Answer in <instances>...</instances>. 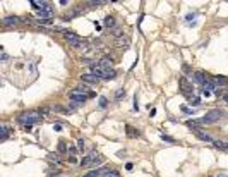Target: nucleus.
<instances>
[{
  "label": "nucleus",
  "instance_id": "1",
  "mask_svg": "<svg viewBox=\"0 0 228 177\" xmlns=\"http://www.w3.org/2000/svg\"><path fill=\"white\" fill-rule=\"evenodd\" d=\"M17 120H19L21 124H24V126H33V124H36V122L41 120V115H39V112H38V114H36V112L21 114V115L17 117Z\"/></svg>",
  "mask_w": 228,
  "mask_h": 177
},
{
  "label": "nucleus",
  "instance_id": "2",
  "mask_svg": "<svg viewBox=\"0 0 228 177\" xmlns=\"http://www.w3.org/2000/svg\"><path fill=\"white\" fill-rule=\"evenodd\" d=\"M225 115V110H220V108H215V110H211V112H208L203 119H201V122L203 124H213V122H216V120H220L221 117Z\"/></svg>",
  "mask_w": 228,
  "mask_h": 177
},
{
  "label": "nucleus",
  "instance_id": "3",
  "mask_svg": "<svg viewBox=\"0 0 228 177\" xmlns=\"http://www.w3.org/2000/svg\"><path fill=\"white\" fill-rule=\"evenodd\" d=\"M179 84H180V91H182L184 95H191V93L194 91L192 84H191V83L187 81V77H184V76H182V77L179 79Z\"/></svg>",
  "mask_w": 228,
  "mask_h": 177
},
{
  "label": "nucleus",
  "instance_id": "4",
  "mask_svg": "<svg viewBox=\"0 0 228 177\" xmlns=\"http://www.w3.org/2000/svg\"><path fill=\"white\" fill-rule=\"evenodd\" d=\"M69 98H70L72 102H76V103H84V102L88 100V95H84V93H79V91L72 90V91L69 93Z\"/></svg>",
  "mask_w": 228,
  "mask_h": 177
},
{
  "label": "nucleus",
  "instance_id": "5",
  "mask_svg": "<svg viewBox=\"0 0 228 177\" xmlns=\"http://www.w3.org/2000/svg\"><path fill=\"white\" fill-rule=\"evenodd\" d=\"M91 72L98 77V79H103V74H105V69L100 65V64H93L91 65Z\"/></svg>",
  "mask_w": 228,
  "mask_h": 177
},
{
  "label": "nucleus",
  "instance_id": "6",
  "mask_svg": "<svg viewBox=\"0 0 228 177\" xmlns=\"http://www.w3.org/2000/svg\"><path fill=\"white\" fill-rule=\"evenodd\" d=\"M194 134H196V136H197V138H199L201 141H206V143H215V139H213V138H211L209 134L203 133L201 129H196V131H194Z\"/></svg>",
  "mask_w": 228,
  "mask_h": 177
},
{
  "label": "nucleus",
  "instance_id": "7",
  "mask_svg": "<svg viewBox=\"0 0 228 177\" xmlns=\"http://www.w3.org/2000/svg\"><path fill=\"white\" fill-rule=\"evenodd\" d=\"M192 77H194V81H196L197 84H201V86H203V84L208 81V79H206V74H204V72H201V71L194 72V76H192Z\"/></svg>",
  "mask_w": 228,
  "mask_h": 177
},
{
  "label": "nucleus",
  "instance_id": "8",
  "mask_svg": "<svg viewBox=\"0 0 228 177\" xmlns=\"http://www.w3.org/2000/svg\"><path fill=\"white\" fill-rule=\"evenodd\" d=\"M15 24H19V17H15V15H9L3 19V26H7V28L15 26Z\"/></svg>",
  "mask_w": 228,
  "mask_h": 177
},
{
  "label": "nucleus",
  "instance_id": "9",
  "mask_svg": "<svg viewBox=\"0 0 228 177\" xmlns=\"http://www.w3.org/2000/svg\"><path fill=\"white\" fill-rule=\"evenodd\" d=\"M94 157H96V153H89L88 157H84V158L81 160V167H89V165H93Z\"/></svg>",
  "mask_w": 228,
  "mask_h": 177
},
{
  "label": "nucleus",
  "instance_id": "10",
  "mask_svg": "<svg viewBox=\"0 0 228 177\" xmlns=\"http://www.w3.org/2000/svg\"><path fill=\"white\" fill-rule=\"evenodd\" d=\"M69 45L70 46H74V48H86L88 45H86V41L84 40H81V38H76V40H72V41H69Z\"/></svg>",
  "mask_w": 228,
  "mask_h": 177
},
{
  "label": "nucleus",
  "instance_id": "11",
  "mask_svg": "<svg viewBox=\"0 0 228 177\" xmlns=\"http://www.w3.org/2000/svg\"><path fill=\"white\" fill-rule=\"evenodd\" d=\"M81 79H82V83H89V84L98 83V77H96L94 74H82V76H81Z\"/></svg>",
  "mask_w": 228,
  "mask_h": 177
},
{
  "label": "nucleus",
  "instance_id": "12",
  "mask_svg": "<svg viewBox=\"0 0 228 177\" xmlns=\"http://www.w3.org/2000/svg\"><path fill=\"white\" fill-rule=\"evenodd\" d=\"M213 83L218 84V86H228V77H225V76H216V77H213Z\"/></svg>",
  "mask_w": 228,
  "mask_h": 177
},
{
  "label": "nucleus",
  "instance_id": "13",
  "mask_svg": "<svg viewBox=\"0 0 228 177\" xmlns=\"http://www.w3.org/2000/svg\"><path fill=\"white\" fill-rule=\"evenodd\" d=\"M105 172H106V169H94V170L88 172L86 176H82V177H100V176H103Z\"/></svg>",
  "mask_w": 228,
  "mask_h": 177
},
{
  "label": "nucleus",
  "instance_id": "14",
  "mask_svg": "<svg viewBox=\"0 0 228 177\" xmlns=\"http://www.w3.org/2000/svg\"><path fill=\"white\" fill-rule=\"evenodd\" d=\"M125 133H127L129 138H137V136L141 134V133H139L136 127H132V126H127V127H125Z\"/></svg>",
  "mask_w": 228,
  "mask_h": 177
},
{
  "label": "nucleus",
  "instance_id": "15",
  "mask_svg": "<svg viewBox=\"0 0 228 177\" xmlns=\"http://www.w3.org/2000/svg\"><path fill=\"white\" fill-rule=\"evenodd\" d=\"M100 65L106 71V69H110V65H112V57H103L101 60H100Z\"/></svg>",
  "mask_w": 228,
  "mask_h": 177
},
{
  "label": "nucleus",
  "instance_id": "16",
  "mask_svg": "<svg viewBox=\"0 0 228 177\" xmlns=\"http://www.w3.org/2000/svg\"><path fill=\"white\" fill-rule=\"evenodd\" d=\"M203 122H201V119L199 120H187V127H191L192 131H196V129H199V126H201Z\"/></svg>",
  "mask_w": 228,
  "mask_h": 177
},
{
  "label": "nucleus",
  "instance_id": "17",
  "mask_svg": "<svg viewBox=\"0 0 228 177\" xmlns=\"http://www.w3.org/2000/svg\"><path fill=\"white\" fill-rule=\"evenodd\" d=\"M129 43H130V40H129V38H124V36H120V38L117 40V45H118V46H124V48H127Z\"/></svg>",
  "mask_w": 228,
  "mask_h": 177
},
{
  "label": "nucleus",
  "instance_id": "18",
  "mask_svg": "<svg viewBox=\"0 0 228 177\" xmlns=\"http://www.w3.org/2000/svg\"><path fill=\"white\" fill-rule=\"evenodd\" d=\"M115 77V71L113 69H106L105 74H103V79H113Z\"/></svg>",
  "mask_w": 228,
  "mask_h": 177
},
{
  "label": "nucleus",
  "instance_id": "19",
  "mask_svg": "<svg viewBox=\"0 0 228 177\" xmlns=\"http://www.w3.org/2000/svg\"><path fill=\"white\" fill-rule=\"evenodd\" d=\"M203 88H204V91H213V90H216V86H215V83H209V81H206L204 84H203Z\"/></svg>",
  "mask_w": 228,
  "mask_h": 177
},
{
  "label": "nucleus",
  "instance_id": "20",
  "mask_svg": "<svg viewBox=\"0 0 228 177\" xmlns=\"http://www.w3.org/2000/svg\"><path fill=\"white\" fill-rule=\"evenodd\" d=\"M29 3H31V5H33L34 9H38V12H39V10H41V9L45 7V2H36V0H31Z\"/></svg>",
  "mask_w": 228,
  "mask_h": 177
},
{
  "label": "nucleus",
  "instance_id": "21",
  "mask_svg": "<svg viewBox=\"0 0 228 177\" xmlns=\"http://www.w3.org/2000/svg\"><path fill=\"white\" fill-rule=\"evenodd\" d=\"M103 177H120V174H118L117 170H108V169H106V172L103 174Z\"/></svg>",
  "mask_w": 228,
  "mask_h": 177
},
{
  "label": "nucleus",
  "instance_id": "22",
  "mask_svg": "<svg viewBox=\"0 0 228 177\" xmlns=\"http://www.w3.org/2000/svg\"><path fill=\"white\" fill-rule=\"evenodd\" d=\"M105 26L113 28V26H115V19H113V17H110V15H108V17H105Z\"/></svg>",
  "mask_w": 228,
  "mask_h": 177
},
{
  "label": "nucleus",
  "instance_id": "23",
  "mask_svg": "<svg viewBox=\"0 0 228 177\" xmlns=\"http://www.w3.org/2000/svg\"><path fill=\"white\" fill-rule=\"evenodd\" d=\"M58 151H60V153H65V151H67V145H65V141H58Z\"/></svg>",
  "mask_w": 228,
  "mask_h": 177
},
{
  "label": "nucleus",
  "instance_id": "24",
  "mask_svg": "<svg viewBox=\"0 0 228 177\" xmlns=\"http://www.w3.org/2000/svg\"><path fill=\"white\" fill-rule=\"evenodd\" d=\"M98 102H100V107H101V108H105V107L108 105V100H106L105 96H100V100H98Z\"/></svg>",
  "mask_w": 228,
  "mask_h": 177
},
{
  "label": "nucleus",
  "instance_id": "25",
  "mask_svg": "<svg viewBox=\"0 0 228 177\" xmlns=\"http://www.w3.org/2000/svg\"><path fill=\"white\" fill-rule=\"evenodd\" d=\"M189 103H191L192 107H199V105H201V100H199V98H191Z\"/></svg>",
  "mask_w": 228,
  "mask_h": 177
},
{
  "label": "nucleus",
  "instance_id": "26",
  "mask_svg": "<svg viewBox=\"0 0 228 177\" xmlns=\"http://www.w3.org/2000/svg\"><path fill=\"white\" fill-rule=\"evenodd\" d=\"M7 136H9V127H2V141H5L7 139Z\"/></svg>",
  "mask_w": 228,
  "mask_h": 177
},
{
  "label": "nucleus",
  "instance_id": "27",
  "mask_svg": "<svg viewBox=\"0 0 228 177\" xmlns=\"http://www.w3.org/2000/svg\"><path fill=\"white\" fill-rule=\"evenodd\" d=\"M101 162H103V158H101L100 155H96V157H94V160H93V167H96V165H100Z\"/></svg>",
  "mask_w": 228,
  "mask_h": 177
},
{
  "label": "nucleus",
  "instance_id": "28",
  "mask_svg": "<svg viewBox=\"0 0 228 177\" xmlns=\"http://www.w3.org/2000/svg\"><path fill=\"white\" fill-rule=\"evenodd\" d=\"M161 139H163V141H166V143H175V139H173V138H170V136H166V134H161Z\"/></svg>",
  "mask_w": 228,
  "mask_h": 177
},
{
  "label": "nucleus",
  "instance_id": "29",
  "mask_svg": "<svg viewBox=\"0 0 228 177\" xmlns=\"http://www.w3.org/2000/svg\"><path fill=\"white\" fill-rule=\"evenodd\" d=\"M122 96H125V91H124V90H120V91H117V95H115V98H117V100H120Z\"/></svg>",
  "mask_w": 228,
  "mask_h": 177
},
{
  "label": "nucleus",
  "instance_id": "30",
  "mask_svg": "<svg viewBox=\"0 0 228 177\" xmlns=\"http://www.w3.org/2000/svg\"><path fill=\"white\" fill-rule=\"evenodd\" d=\"M53 129H55L57 133H60V131H62V126H60V124H53Z\"/></svg>",
  "mask_w": 228,
  "mask_h": 177
},
{
  "label": "nucleus",
  "instance_id": "31",
  "mask_svg": "<svg viewBox=\"0 0 228 177\" xmlns=\"http://www.w3.org/2000/svg\"><path fill=\"white\" fill-rule=\"evenodd\" d=\"M77 148H79V150H82V148H84V141H82V139H79V141H77Z\"/></svg>",
  "mask_w": 228,
  "mask_h": 177
},
{
  "label": "nucleus",
  "instance_id": "32",
  "mask_svg": "<svg viewBox=\"0 0 228 177\" xmlns=\"http://www.w3.org/2000/svg\"><path fill=\"white\" fill-rule=\"evenodd\" d=\"M182 110H184L185 114H194V110H191V108H187V107H182Z\"/></svg>",
  "mask_w": 228,
  "mask_h": 177
},
{
  "label": "nucleus",
  "instance_id": "33",
  "mask_svg": "<svg viewBox=\"0 0 228 177\" xmlns=\"http://www.w3.org/2000/svg\"><path fill=\"white\" fill-rule=\"evenodd\" d=\"M132 167H134L132 164H127V165H125V169H127V170H132Z\"/></svg>",
  "mask_w": 228,
  "mask_h": 177
},
{
  "label": "nucleus",
  "instance_id": "34",
  "mask_svg": "<svg viewBox=\"0 0 228 177\" xmlns=\"http://www.w3.org/2000/svg\"><path fill=\"white\" fill-rule=\"evenodd\" d=\"M223 100H225V102L228 103V95H225V96H223Z\"/></svg>",
  "mask_w": 228,
  "mask_h": 177
},
{
  "label": "nucleus",
  "instance_id": "35",
  "mask_svg": "<svg viewBox=\"0 0 228 177\" xmlns=\"http://www.w3.org/2000/svg\"><path fill=\"white\" fill-rule=\"evenodd\" d=\"M218 177H228V176H225V174H221V176H218Z\"/></svg>",
  "mask_w": 228,
  "mask_h": 177
}]
</instances>
